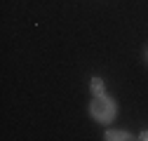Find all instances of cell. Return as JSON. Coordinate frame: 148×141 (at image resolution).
<instances>
[{"mask_svg": "<svg viewBox=\"0 0 148 141\" xmlns=\"http://www.w3.org/2000/svg\"><path fill=\"white\" fill-rule=\"evenodd\" d=\"M89 113H92V118H94L97 122H103V125H108V122H113L115 115H118V103L110 99L108 94H103V97H94V101L89 103Z\"/></svg>", "mask_w": 148, "mask_h": 141, "instance_id": "1", "label": "cell"}, {"mask_svg": "<svg viewBox=\"0 0 148 141\" xmlns=\"http://www.w3.org/2000/svg\"><path fill=\"white\" fill-rule=\"evenodd\" d=\"M103 139L106 141H127V139H132V134L125 132V129H106Z\"/></svg>", "mask_w": 148, "mask_h": 141, "instance_id": "2", "label": "cell"}, {"mask_svg": "<svg viewBox=\"0 0 148 141\" xmlns=\"http://www.w3.org/2000/svg\"><path fill=\"white\" fill-rule=\"evenodd\" d=\"M89 87H92V94H94V97H103V94H106V90H103V80H101V78H92Z\"/></svg>", "mask_w": 148, "mask_h": 141, "instance_id": "3", "label": "cell"}, {"mask_svg": "<svg viewBox=\"0 0 148 141\" xmlns=\"http://www.w3.org/2000/svg\"><path fill=\"white\" fill-rule=\"evenodd\" d=\"M139 139H141V141H148V129H143V132H141V136H139Z\"/></svg>", "mask_w": 148, "mask_h": 141, "instance_id": "4", "label": "cell"}, {"mask_svg": "<svg viewBox=\"0 0 148 141\" xmlns=\"http://www.w3.org/2000/svg\"><path fill=\"white\" fill-rule=\"evenodd\" d=\"M146 59H148V49H146Z\"/></svg>", "mask_w": 148, "mask_h": 141, "instance_id": "5", "label": "cell"}]
</instances>
